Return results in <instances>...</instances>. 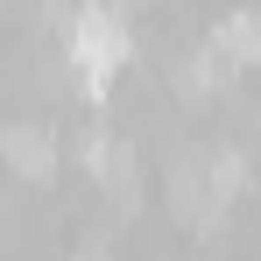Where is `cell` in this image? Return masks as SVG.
I'll return each instance as SVG.
<instances>
[{"label":"cell","mask_w":261,"mask_h":261,"mask_svg":"<svg viewBox=\"0 0 261 261\" xmlns=\"http://www.w3.org/2000/svg\"><path fill=\"white\" fill-rule=\"evenodd\" d=\"M71 64H78V78H85V99H106L113 71L127 64V21H120L106 0H85V7L71 14Z\"/></svg>","instance_id":"1"},{"label":"cell","mask_w":261,"mask_h":261,"mask_svg":"<svg viewBox=\"0 0 261 261\" xmlns=\"http://www.w3.org/2000/svg\"><path fill=\"white\" fill-rule=\"evenodd\" d=\"M7 163L21 176H49L57 170V141H49L43 127H7Z\"/></svg>","instance_id":"3"},{"label":"cell","mask_w":261,"mask_h":261,"mask_svg":"<svg viewBox=\"0 0 261 261\" xmlns=\"http://www.w3.org/2000/svg\"><path fill=\"white\" fill-rule=\"evenodd\" d=\"M212 49L240 71V64H261V7H240V14H226L212 29Z\"/></svg>","instance_id":"2"},{"label":"cell","mask_w":261,"mask_h":261,"mask_svg":"<svg viewBox=\"0 0 261 261\" xmlns=\"http://www.w3.org/2000/svg\"><path fill=\"white\" fill-rule=\"evenodd\" d=\"M205 184H212L219 205L240 198V191H247V155H240V148H212V155H205Z\"/></svg>","instance_id":"4"},{"label":"cell","mask_w":261,"mask_h":261,"mask_svg":"<svg viewBox=\"0 0 261 261\" xmlns=\"http://www.w3.org/2000/svg\"><path fill=\"white\" fill-rule=\"evenodd\" d=\"M226 71H233V64H226V57L205 43L191 64H184V92H191V99H198V92H219V85H226Z\"/></svg>","instance_id":"5"}]
</instances>
